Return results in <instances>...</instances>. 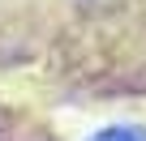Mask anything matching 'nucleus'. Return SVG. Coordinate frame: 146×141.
<instances>
[{"instance_id":"f257e3e1","label":"nucleus","mask_w":146,"mask_h":141,"mask_svg":"<svg viewBox=\"0 0 146 141\" xmlns=\"http://www.w3.org/2000/svg\"><path fill=\"white\" fill-rule=\"evenodd\" d=\"M90 141H146V132H142V128H129V124H116V128L95 132Z\"/></svg>"}]
</instances>
